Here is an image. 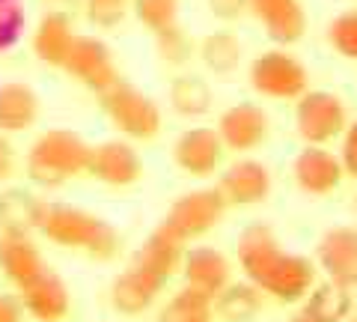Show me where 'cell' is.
Here are the masks:
<instances>
[{"label":"cell","mask_w":357,"mask_h":322,"mask_svg":"<svg viewBox=\"0 0 357 322\" xmlns=\"http://www.w3.org/2000/svg\"><path fill=\"white\" fill-rule=\"evenodd\" d=\"M238 265L265 295L295 305L307 298L316 281V269L307 257L283 251L268 224H250L238 236Z\"/></svg>","instance_id":"1"},{"label":"cell","mask_w":357,"mask_h":322,"mask_svg":"<svg viewBox=\"0 0 357 322\" xmlns=\"http://www.w3.org/2000/svg\"><path fill=\"white\" fill-rule=\"evenodd\" d=\"M39 233L51 245L66 251H81L98 263L114 260L122 245L119 230L110 221L72 203H48V212H45Z\"/></svg>","instance_id":"2"},{"label":"cell","mask_w":357,"mask_h":322,"mask_svg":"<svg viewBox=\"0 0 357 322\" xmlns=\"http://www.w3.org/2000/svg\"><path fill=\"white\" fill-rule=\"evenodd\" d=\"M93 147L72 129H48L30 143L24 170L27 180L39 188H60L84 176L89 168Z\"/></svg>","instance_id":"3"},{"label":"cell","mask_w":357,"mask_h":322,"mask_svg":"<svg viewBox=\"0 0 357 322\" xmlns=\"http://www.w3.org/2000/svg\"><path fill=\"white\" fill-rule=\"evenodd\" d=\"M98 105H102L110 126H114L122 138L146 143L161 135L164 117H161L158 102L143 90H137L134 84L122 81V78L114 87H107L105 93H98Z\"/></svg>","instance_id":"4"},{"label":"cell","mask_w":357,"mask_h":322,"mask_svg":"<svg viewBox=\"0 0 357 322\" xmlns=\"http://www.w3.org/2000/svg\"><path fill=\"white\" fill-rule=\"evenodd\" d=\"M227 209L229 206L218 188H197V191H188L173 200L164 215V224L170 227L178 239L194 242L215 230L223 221V215H227Z\"/></svg>","instance_id":"5"},{"label":"cell","mask_w":357,"mask_h":322,"mask_svg":"<svg viewBox=\"0 0 357 322\" xmlns=\"http://www.w3.org/2000/svg\"><path fill=\"white\" fill-rule=\"evenodd\" d=\"M63 72L96 96L105 93L107 87H114L119 81L114 51H110V45L105 39L89 36V33H77L75 36L69 54H66Z\"/></svg>","instance_id":"6"},{"label":"cell","mask_w":357,"mask_h":322,"mask_svg":"<svg viewBox=\"0 0 357 322\" xmlns=\"http://www.w3.org/2000/svg\"><path fill=\"white\" fill-rule=\"evenodd\" d=\"M248 78H250L253 93H259L265 98H280V102H286V98H301L310 84L304 63L280 48L259 54V57L250 63Z\"/></svg>","instance_id":"7"},{"label":"cell","mask_w":357,"mask_h":322,"mask_svg":"<svg viewBox=\"0 0 357 322\" xmlns=\"http://www.w3.org/2000/svg\"><path fill=\"white\" fill-rule=\"evenodd\" d=\"M295 126L310 147H321L349 129V114H345L340 96L325 90H307L295 105Z\"/></svg>","instance_id":"8"},{"label":"cell","mask_w":357,"mask_h":322,"mask_svg":"<svg viewBox=\"0 0 357 322\" xmlns=\"http://www.w3.org/2000/svg\"><path fill=\"white\" fill-rule=\"evenodd\" d=\"M223 152H227V147H223L218 129H208V126H191L173 140L176 168L188 176H194V180L215 176L223 161Z\"/></svg>","instance_id":"9"},{"label":"cell","mask_w":357,"mask_h":322,"mask_svg":"<svg viewBox=\"0 0 357 322\" xmlns=\"http://www.w3.org/2000/svg\"><path fill=\"white\" fill-rule=\"evenodd\" d=\"M86 176L107 188H131L143 180V159L128 140H102L89 152Z\"/></svg>","instance_id":"10"},{"label":"cell","mask_w":357,"mask_h":322,"mask_svg":"<svg viewBox=\"0 0 357 322\" xmlns=\"http://www.w3.org/2000/svg\"><path fill=\"white\" fill-rule=\"evenodd\" d=\"M18 295H21V305H24L27 316H33L36 322H63L72 310L69 284L54 269H48V265L36 277H30L27 284H21Z\"/></svg>","instance_id":"11"},{"label":"cell","mask_w":357,"mask_h":322,"mask_svg":"<svg viewBox=\"0 0 357 322\" xmlns=\"http://www.w3.org/2000/svg\"><path fill=\"white\" fill-rule=\"evenodd\" d=\"M218 191L227 200V206H259L271 194V170L256 159H238L220 173Z\"/></svg>","instance_id":"12"},{"label":"cell","mask_w":357,"mask_h":322,"mask_svg":"<svg viewBox=\"0 0 357 322\" xmlns=\"http://www.w3.org/2000/svg\"><path fill=\"white\" fill-rule=\"evenodd\" d=\"M218 135L223 140V147L232 152H250L256 147H262L268 140V131H271V119L268 114L253 105V102H238L227 108L218 117Z\"/></svg>","instance_id":"13"},{"label":"cell","mask_w":357,"mask_h":322,"mask_svg":"<svg viewBox=\"0 0 357 322\" xmlns=\"http://www.w3.org/2000/svg\"><path fill=\"white\" fill-rule=\"evenodd\" d=\"M164 284L167 281H161L149 269H143L140 263H131L126 272L116 275L114 286H110V307L122 316H140L155 305Z\"/></svg>","instance_id":"14"},{"label":"cell","mask_w":357,"mask_h":322,"mask_svg":"<svg viewBox=\"0 0 357 322\" xmlns=\"http://www.w3.org/2000/svg\"><path fill=\"white\" fill-rule=\"evenodd\" d=\"M248 13L259 21L277 45H295L307 30L301 0H248Z\"/></svg>","instance_id":"15"},{"label":"cell","mask_w":357,"mask_h":322,"mask_svg":"<svg viewBox=\"0 0 357 322\" xmlns=\"http://www.w3.org/2000/svg\"><path fill=\"white\" fill-rule=\"evenodd\" d=\"M319 265L333 284L354 290L357 286V230L333 227L319 242Z\"/></svg>","instance_id":"16"},{"label":"cell","mask_w":357,"mask_h":322,"mask_svg":"<svg viewBox=\"0 0 357 322\" xmlns=\"http://www.w3.org/2000/svg\"><path fill=\"white\" fill-rule=\"evenodd\" d=\"M292 173H295V182L304 194L312 197H321V194H331L333 188L342 182L345 168L340 161V155H333L328 149H319V147H310L298 155L295 164H292Z\"/></svg>","instance_id":"17"},{"label":"cell","mask_w":357,"mask_h":322,"mask_svg":"<svg viewBox=\"0 0 357 322\" xmlns=\"http://www.w3.org/2000/svg\"><path fill=\"white\" fill-rule=\"evenodd\" d=\"M75 24L72 18L60 13V9H51L39 18V24L33 27L30 36V48L36 54V60L45 66H54V69H63L66 54H69L72 42H75Z\"/></svg>","instance_id":"18"},{"label":"cell","mask_w":357,"mask_h":322,"mask_svg":"<svg viewBox=\"0 0 357 322\" xmlns=\"http://www.w3.org/2000/svg\"><path fill=\"white\" fill-rule=\"evenodd\" d=\"M185 245H188V242L178 239L176 233L161 221V224L146 236L143 248L134 254V263H140L143 269H149L152 275H158L161 281H170L176 272H182Z\"/></svg>","instance_id":"19"},{"label":"cell","mask_w":357,"mask_h":322,"mask_svg":"<svg viewBox=\"0 0 357 322\" xmlns=\"http://www.w3.org/2000/svg\"><path fill=\"white\" fill-rule=\"evenodd\" d=\"M182 275H185L188 286H197V290H203V293H208L211 298H215L223 286L229 284L232 265H229V260L223 257L218 248L197 245L191 251H185Z\"/></svg>","instance_id":"20"},{"label":"cell","mask_w":357,"mask_h":322,"mask_svg":"<svg viewBox=\"0 0 357 322\" xmlns=\"http://www.w3.org/2000/svg\"><path fill=\"white\" fill-rule=\"evenodd\" d=\"M45 212H48V200L39 194L24 191V188H9L0 194V233H30L42 230Z\"/></svg>","instance_id":"21"},{"label":"cell","mask_w":357,"mask_h":322,"mask_svg":"<svg viewBox=\"0 0 357 322\" xmlns=\"http://www.w3.org/2000/svg\"><path fill=\"white\" fill-rule=\"evenodd\" d=\"M39 96L30 84H0V135H18L33 129L39 119Z\"/></svg>","instance_id":"22"},{"label":"cell","mask_w":357,"mask_h":322,"mask_svg":"<svg viewBox=\"0 0 357 322\" xmlns=\"http://www.w3.org/2000/svg\"><path fill=\"white\" fill-rule=\"evenodd\" d=\"M45 269L42 251L24 233H0V272L15 286L27 284Z\"/></svg>","instance_id":"23"},{"label":"cell","mask_w":357,"mask_h":322,"mask_svg":"<svg viewBox=\"0 0 357 322\" xmlns=\"http://www.w3.org/2000/svg\"><path fill=\"white\" fill-rule=\"evenodd\" d=\"M211 102H215V93L203 75H178L170 84V108L178 117L185 119H199L211 110Z\"/></svg>","instance_id":"24"},{"label":"cell","mask_w":357,"mask_h":322,"mask_svg":"<svg viewBox=\"0 0 357 322\" xmlns=\"http://www.w3.org/2000/svg\"><path fill=\"white\" fill-rule=\"evenodd\" d=\"M262 290L256 284H227L215 295V316L223 322H250L262 310Z\"/></svg>","instance_id":"25"},{"label":"cell","mask_w":357,"mask_h":322,"mask_svg":"<svg viewBox=\"0 0 357 322\" xmlns=\"http://www.w3.org/2000/svg\"><path fill=\"white\" fill-rule=\"evenodd\" d=\"M197 57L203 60V66L208 72H215L220 78H229L241 66L244 48H241V42L232 36V33L218 30V33L203 36V42L197 45Z\"/></svg>","instance_id":"26"},{"label":"cell","mask_w":357,"mask_h":322,"mask_svg":"<svg viewBox=\"0 0 357 322\" xmlns=\"http://www.w3.org/2000/svg\"><path fill=\"white\" fill-rule=\"evenodd\" d=\"M155 322H215V298L185 284V290H178L158 310Z\"/></svg>","instance_id":"27"},{"label":"cell","mask_w":357,"mask_h":322,"mask_svg":"<svg viewBox=\"0 0 357 322\" xmlns=\"http://www.w3.org/2000/svg\"><path fill=\"white\" fill-rule=\"evenodd\" d=\"M351 310V298H349V290L340 284H325L319 286L316 293H310L307 305H304V314L319 319V322H342L349 316Z\"/></svg>","instance_id":"28"},{"label":"cell","mask_w":357,"mask_h":322,"mask_svg":"<svg viewBox=\"0 0 357 322\" xmlns=\"http://www.w3.org/2000/svg\"><path fill=\"white\" fill-rule=\"evenodd\" d=\"M152 36H155V51H158L161 63L173 66V69H182V66H188V63H191V57L197 54L194 39L182 30V24L158 30V33H152Z\"/></svg>","instance_id":"29"},{"label":"cell","mask_w":357,"mask_h":322,"mask_svg":"<svg viewBox=\"0 0 357 322\" xmlns=\"http://www.w3.org/2000/svg\"><path fill=\"white\" fill-rule=\"evenodd\" d=\"M182 0H131V13L149 33H158L178 24Z\"/></svg>","instance_id":"30"},{"label":"cell","mask_w":357,"mask_h":322,"mask_svg":"<svg viewBox=\"0 0 357 322\" xmlns=\"http://www.w3.org/2000/svg\"><path fill=\"white\" fill-rule=\"evenodd\" d=\"M27 30L24 0H0V54L15 48Z\"/></svg>","instance_id":"31"},{"label":"cell","mask_w":357,"mask_h":322,"mask_svg":"<svg viewBox=\"0 0 357 322\" xmlns=\"http://www.w3.org/2000/svg\"><path fill=\"white\" fill-rule=\"evenodd\" d=\"M328 42L345 60H357V9L337 15L328 24Z\"/></svg>","instance_id":"32"},{"label":"cell","mask_w":357,"mask_h":322,"mask_svg":"<svg viewBox=\"0 0 357 322\" xmlns=\"http://www.w3.org/2000/svg\"><path fill=\"white\" fill-rule=\"evenodd\" d=\"M128 9H131V0H84L86 18L102 30L119 27L122 18L128 15Z\"/></svg>","instance_id":"33"},{"label":"cell","mask_w":357,"mask_h":322,"mask_svg":"<svg viewBox=\"0 0 357 322\" xmlns=\"http://www.w3.org/2000/svg\"><path fill=\"white\" fill-rule=\"evenodd\" d=\"M340 161L349 176L357 180V119L349 123V129L342 131V149H340Z\"/></svg>","instance_id":"34"},{"label":"cell","mask_w":357,"mask_h":322,"mask_svg":"<svg viewBox=\"0 0 357 322\" xmlns=\"http://www.w3.org/2000/svg\"><path fill=\"white\" fill-rule=\"evenodd\" d=\"M208 9L220 21H236L248 13V0H208Z\"/></svg>","instance_id":"35"},{"label":"cell","mask_w":357,"mask_h":322,"mask_svg":"<svg viewBox=\"0 0 357 322\" xmlns=\"http://www.w3.org/2000/svg\"><path fill=\"white\" fill-rule=\"evenodd\" d=\"M24 305H21V295L13 293H0V322H24Z\"/></svg>","instance_id":"36"},{"label":"cell","mask_w":357,"mask_h":322,"mask_svg":"<svg viewBox=\"0 0 357 322\" xmlns=\"http://www.w3.org/2000/svg\"><path fill=\"white\" fill-rule=\"evenodd\" d=\"M15 173V147L6 135H0V182H6Z\"/></svg>","instance_id":"37"},{"label":"cell","mask_w":357,"mask_h":322,"mask_svg":"<svg viewBox=\"0 0 357 322\" xmlns=\"http://www.w3.org/2000/svg\"><path fill=\"white\" fill-rule=\"evenodd\" d=\"M289 322H319V319H312V316H307V314H298V316H292Z\"/></svg>","instance_id":"38"},{"label":"cell","mask_w":357,"mask_h":322,"mask_svg":"<svg viewBox=\"0 0 357 322\" xmlns=\"http://www.w3.org/2000/svg\"><path fill=\"white\" fill-rule=\"evenodd\" d=\"M342 322H357V319H342Z\"/></svg>","instance_id":"39"}]
</instances>
